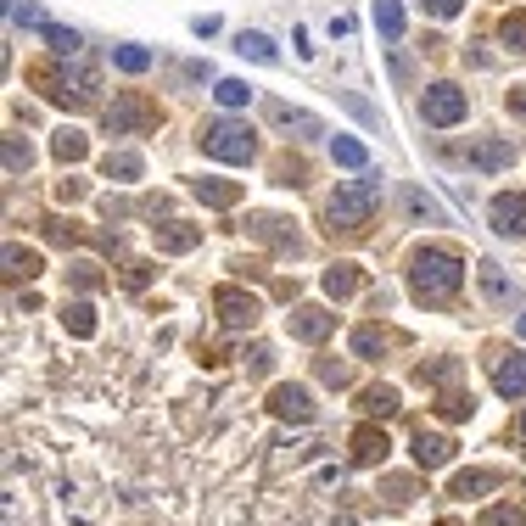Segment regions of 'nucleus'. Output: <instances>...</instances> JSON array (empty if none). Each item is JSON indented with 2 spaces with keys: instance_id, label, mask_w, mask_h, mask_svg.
Listing matches in <instances>:
<instances>
[{
  "instance_id": "obj_48",
  "label": "nucleus",
  "mask_w": 526,
  "mask_h": 526,
  "mask_svg": "<svg viewBox=\"0 0 526 526\" xmlns=\"http://www.w3.org/2000/svg\"><path fill=\"white\" fill-rule=\"evenodd\" d=\"M521 336H526V313H521Z\"/></svg>"
},
{
  "instance_id": "obj_41",
  "label": "nucleus",
  "mask_w": 526,
  "mask_h": 526,
  "mask_svg": "<svg viewBox=\"0 0 526 526\" xmlns=\"http://www.w3.org/2000/svg\"><path fill=\"white\" fill-rule=\"evenodd\" d=\"M320 381H325V387H347V364H336V359H320Z\"/></svg>"
},
{
  "instance_id": "obj_2",
  "label": "nucleus",
  "mask_w": 526,
  "mask_h": 526,
  "mask_svg": "<svg viewBox=\"0 0 526 526\" xmlns=\"http://www.w3.org/2000/svg\"><path fill=\"white\" fill-rule=\"evenodd\" d=\"M375 196H381V185H375V180H347V185H336V196L325 202L330 236H364V224L375 219Z\"/></svg>"
},
{
  "instance_id": "obj_27",
  "label": "nucleus",
  "mask_w": 526,
  "mask_h": 526,
  "mask_svg": "<svg viewBox=\"0 0 526 526\" xmlns=\"http://www.w3.org/2000/svg\"><path fill=\"white\" fill-rule=\"evenodd\" d=\"M51 152H56L62 163H79L84 152H90V140H84L79 129H56V140H51Z\"/></svg>"
},
{
  "instance_id": "obj_31",
  "label": "nucleus",
  "mask_w": 526,
  "mask_h": 526,
  "mask_svg": "<svg viewBox=\"0 0 526 526\" xmlns=\"http://www.w3.org/2000/svg\"><path fill=\"white\" fill-rule=\"evenodd\" d=\"M213 96H219V107H246V101H252V84H246V79H219Z\"/></svg>"
},
{
  "instance_id": "obj_30",
  "label": "nucleus",
  "mask_w": 526,
  "mask_h": 526,
  "mask_svg": "<svg viewBox=\"0 0 526 526\" xmlns=\"http://www.w3.org/2000/svg\"><path fill=\"white\" fill-rule=\"evenodd\" d=\"M46 46H51V51L62 56V62H73V56L84 51V39H79L73 29H56V23H51V29H46Z\"/></svg>"
},
{
  "instance_id": "obj_24",
  "label": "nucleus",
  "mask_w": 526,
  "mask_h": 526,
  "mask_svg": "<svg viewBox=\"0 0 526 526\" xmlns=\"http://www.w3.org/2000/svg\"><path fill=\"white\" fill-rule=\"evenodd\" d=\"M34 275H39V252L6 246V280H34Z\"/></svg>"
},
{
  "instance_id": "obj_42",
  "label": "nucleus",
  "mask_w": 526,
  "mask_h": 526,
  "mask_svg": "<svg viewBox=\"0 0 526 526\" xmlns=\"http://www.w3.org/2000/svg\"><path fill=\"white\" fill-rule=\"evenodd\" d=\"M146 280H152V263H123V286L129 291H140Z\"/></svg>"
},
{
  "instance_id": "obj_32",
  "label": "nucleus",
  "mask_w": 526,
  "mask_h": 526,
  "mask_svg": "<svg viewBox=\"0 0 526 526\" xmlns=\"http://www.w3.org/2000/svg\"><path fill=\"white\" fill-rule=\"evenodd\" d=\"M113 62L123 73H146V68H152V51H146V46H113Z\"/></svg>"
},
{
  "instance_id": "obj_25",
  "label": "nucleus",
  "mask_w": 526,
  "mask_h": 526,
  "mask_svg": "<svg viewBox=\"0 0 526 526\" xmlns=\"http://www.w3.org/2000/svg\"><path fill=\"white\" fill-rule=\"evenodd\" d=\"M330 157L342 163V168H364V163H370L364 140H353V135H336V140H330Z\"/></svg>"
},
{
  "instance_id": "obj_14",
  "label": "nucleus",
  "mask_w": 526,
  "mask_h": 526,
  "mask_svg": "<svg viewBox=\"0 0 526 526\" xmlns=\"http://www.w3.org/2000/svg\"><path fill=\"white\" fill-rule=\"evenodd\" d=\"M29 79L39 84V96H46V101H62V107H68V90H73L68 68H56V62H34V68H29Z\"/></svg>"
},
{
  "instance_id": "obj_12",
  "label": "nucleus",
  "mask_w": 526,
  "mask_h": 526,
  "mask_svg": "<svg viewBox=\"0 0 526 526\" xmlns=\"http://www.w3.org/2000/svg\"><path fill=\"white\" fill-rule=\"evenodd\" d=\"M191 196H196L202 207H236V202L246 196V185H241V180H213V174H207V180H191Z\"/></svg>"
},
{
  "instance_id": "obj_6",
  "label": "nucleus",
  "mask_w": 526,
  "mask_h": 526,
  "mask_svg": "<svg viewBox=\"0 0 526 526\" xmlns=\"http://www.w3.org/2000/svg\"><path fill=\"white\" fill-rule=\"evenodd\" d=\"M213 308H219V320L230 330H252V325H258V313H263V303L252 297V291H241V286H219L213 291Z\"/></svg>"
},
{
  "instance_id": "obj_7",
  "label": "nucleus",
  "mask_w": 526,
  "mask_h": 526,
  "mask_svg": "<svg viewBox=\"0 0 526 526\" xmlns=\"http://www.w3.org/2000/svg\"><path fill=\"white\" fill-rule=\"evenodd\" d=\"M269 414H280V420H297V426H308L313 420V392L308 387H275L269 392Z\"/></svg>"
},
{
  "instance_id": "obj_28",
  "label": "nucleus",
  "mask_w": 526,
  "mask_h": 526,
  "mask_svg": "<svg viewBox=\"0 0 526 526\" xmlns=\"http://www.w3.org/2000/svg\"><path fill=\"white\" fill-rule=\"evenodd\" d=\"M62 325H68L73 336H96V308L90 303H68L62 308Z\"/></svg>"
},
{
  "instance_id": "obj_1",
  "label": "nucleus",
  "mask_w": 526,
  "mask_h": 526,
  "mask_svg": "<svg viewBox=\"0 0 526 526\" xmlns=\"http://www.w3.org/2000/svg\"><path fill=\"white\" fill-rule=\"evenodd\" d=\"M409 286L420 303H448L465 286V263H459L454 246H420L409 258Z\"/></svg>"
},
{
  "instance_id": "obj_21",
  "label": "nucleus",
  "mask_w": 526,
  "mask_h": 526,
  "mask_svg": "<svg viewBox=\"0 0 526 526\" xmlns=\"http://www.w3.org/2000/svg\"><path fill=\"white\" fill-rule=\"evenodd\" d=\"M488 488H498V471H459L448 493H454V498H481Z\"/></svg>"
},
{
  "instance_id": "obj_26",
  "label": "nucleus",
  "mask_w": 526,
  "mask_h": 526,
  "mask_svg": "<svg viewBox=\"0 0 526 526\" xmlns=\"http://www.w3.org/2000/svg\"><path fill=\"white\" fill-rule=\"evenodd\" d=\"M481 291H488L493 303H515V286L504 280V269H498V263H481Z\"/></svg>"
},
{
  "instance_id": "obj_15",
  "label": "nucleus",
  "mask_w": 526,
  "mask_h": 526,
  "mask_svg": "<svg viewBox=\"0 0 526 526\" xmlns=\"http://www.w3.org/2000/svg\"><path fill=\"white\" fill-rule=\"evenodd\" d=\"M387 454H392V443H387L381 426H359L353 431V465H381Z\"/></svg>"
},
{
  "instance_id": "obj_47",
  "label": "nucleus",
  "mask_w": 526,
  "mask_h": 526,
  "mask_svg": "<svg viewBox=\"0 0 526 526\" xmlns=\"http://www.w3.org/2000/svg\"><path fill=\"white\" fill-rule=\"evenodd\" d=\"M510 113H521V118H526V96H510Z\"/></svg>"
},
{
  "instance_id": "obj_3",
  "label": "nucleus",
  "mask_w": 526,
  "mask_h": 526,
  "mask_svg": "<svg viewBox=\"0 0 526 526\" xmlns=\"http://www.w3.org/2000/svg\"><path fill=\"white\" fill-rule=\"evenodd\" d=\"M196 140H202V152L219 157V163H252V157H258V135H252L241 118H213V123H202Z\"/></svg>"
},
{
  "instance_id": "obj_35",
  "label": "nucleus",
  "mask_w": 526,
  "mask_h": 526,
  "mask_svg": "<svg viewBox=\"0 0 526 526\" xmlns=\"http://www.w3.org/2000/svg\"><path fill=\"white\" fill-rule=\"evenodd\" d=\"M29 163H34V152H29V140H23V135H6V174H23Z\"/></svg>"
},
{
  "instance_id": "obj_40",
  "label": "nucleus",
  "mask_w": 526,
  "mask_h": 526,
  "mask_svg": "<svg viewBox=\"0 0 526 526\" xmlns=\"http://www.w3.org/2000/svg\"><path fill=\"white\" fill-rule=\"evenodd\" d=\"M46 241H56V246H68V241H79V230H73L68 219H46Z\"/></svg>"
},
{
  "instance_id": "obj_8",
  "label": "nucleus",
  "mask_w": 526,
  "mask_h": 526,
  "mask_svg": "<svg viewBox=\"0 0 526 526\" xmlns=\"http://www.w3.org/2000/svg\"><path fill=\"white\" fill-rule=\"evenodd\" d=\"M291 336H297V342H325V336L336 330V313L330 308H313V303H303V308H291Z\"/></svg>"
},
{
  "instance_id": "obj_16",
  "label": "nucleus",
  "mask_w": 526,
  "mask_h": 526,
  "mask_svg": "<svg viewBox=\"0 0 526 526\" xmlns=\"http://www.w3.org/2000/svg\"><path fill=\"white\" fill-rule=\"evenodd\" d=\"M269 123H280V129H297V140L325 135V123H320V118H313V113H297V107H286V101H269Z\"/></svg>"
},
{
  "instance_id": "obj_43",
  "label": "nucleus",
  "mask_w": 526,
  "mask_h": 526,
  "mask_svg": "<svg viewBox=\"0 0 526 526\" xmlns=\"http://www.w3.org/2000/svg\"><path fill=\"white\" fill-rule=\"evenodd\" d=\"M420 6H426L431 17H459V6H465V0H420Z\"/></svg>"
},
{
  "instance_id": "obj_18",
  "label": "nucleus",
  "mask_w": 526,
  "mask_h": 526,
  "mask_svg": "<svg viewBox=\"0 0 526 526\" xmlns=\"http://www.w3.org/2000/svg\"><path fill=\"white\" fill-rule=\"evenodd\" d=\"M465 157H471V168H510L515 163V146L510 140H476Z\"/></svg>"
},
{
  "instance_id": "obj_22",
  "label": "nucleus",
  "mask_w": 526,
  "mask_h": 526,
  "mask_svg": "<svg viewBox=\"0 0 526 526\" xmlns=\"http://www.w3.org/2000/svg\"><path fill=\"white\" fill-rule=\"evenodd\" d=\"M140 157L135 152H107V157H101V174H107V180H118V185H129V180H140Z\"/></svg>"
},
{
  "instance_id": "obj_33",
  "label": "nucleus",
  "mask_w": 526,
  "mask_h": 526,
  "mask_svg": "<svg viewBox=\"0 0 526 526\" xmlns=\"http://www.w3.org/2000/svg\"><path fill=\"white\" fill-rule=\"evenodd\" d=\"M498 39H504L510 51H526V12H510V17H504V23H498Z\"/></svg>"
},
{
  "instance_id": "obj_11",
  "label": "nucleus",
  "mask_w": 526,
  "mask_h": 526,
  "mask_svg": "<svg viewBox=\"0 0 526 526\" xmlns=\"http://www.w3.org/2000/svg\"><path fill=\"white\" fill-rule=\"evenodd\" d=\"M258 241H269V246H280V252H303V241H297V230H291V219H280V213H258L246 224Z\"/></svg>"
},
{
  "instance_id": "obj_9",
  "label": "nucleus",
  "mask_w": 526,
  "mask_h": 526,
  "mask_svg": "<svg viewBox=\"0 0 526 526\" xmlns=\"http://www.w3.org/2000/svg\"><path fill=\"white\" fill-rule=\"evenodd\" d=\"M488 219H493L498 236H526V196L498 191V196H493V207H488Z\"/></svg>"
},
{
  "instance_id": "obj_46",
  "label": "nucleus",
  "mask_w": 526,
  "mask_h": 526,
  "mask_svg": "<svg viewBox=\"0 0 526 526\" xmlns=\"http://www.w3.org/2000/svg\"><path fill=\"white\" fill-rule=\"evenodd\" d=\"M409 207H414V213H426V219L437 213V202H431V196H420V191H409Z\"/></svg>"
},
{
  "instance_id": "obj_20",
  "label": "nucleus",
  "mask_w": 526,
  "mask_h": 526,
  "mask_svg": "<svg viewBox=\"0 0 526 526\" xmlns=\"http://www.w3.org/2000/svg\"><path fill=\"white\" fill-rule=\"evenodd\" d=\"M359 409H364L370 420L397 414V387H364V392H359Z\"/></svg>"
},
{
  "instance_id": "obj_5",
  "label": "nucleus",
  "mask_w": 526,
  "mask_h": 526,
  "mask_svg": "<svg viewBox=\"0 0 526 526\" xmlns=\"http://www.w3.org/2000/svg\"><path fill=\"white\" fill-rule=\"evenodd\" d=\"M471 113V96L459 90V84H431L426 96H420V118L431 123V129H448V123H459Z\"/></svg>"
},
{
  "instance_id": "obj_23",
  "label": "nucleus",
  "mask_w": 526,
  "mask_h": 526,
  "mask_svg": "<svg viewBox=\"0 0 526 526\" xmlns=\"http://www.w3.org/2000/svg\"><path fill=\"white\" fill-rule=\"evenodd\" d=\"M387 342H392V330H381V325H359L353 330V353H359V359H381Z\"/></svg>"
},
{
  "instance_id": "obj_38",
  "label": "nucleus",
  "mask_w": 526,
  "mask_h": 526,
  "mask_svg": "<svg viewBox=\"0 0 526 526\" xmlns=\"http://www.w3.org/2000/svg\"><path fill=\"white\" fill-rule=\"evenodd\" d=\"M73 286H79V291H96V286H101V269H96L90 258H79V263H73Z\"/></svg>"
},
{
  "instance_id": "obj_39",
  "label": "nucleus",
  "mask_w": 526,
  "mask_h": 526,
  "mask_svg": "<svg viewBox=\"0 0 526 526\" xmlns=\"http://www.w3.org/2000/svg\"><path fill=\"white\" fill-rule=\"evenodd\" d=\"M12 23H23V29H39V34L51 29V23H46V12H39V6H12Z\"/></svg>"
},
{
  "instance_id": "obj_19",
  "label": "nucleus",
  "mask_w": 526,
  "mask_h": 526,
  "mask_svg": "<svg viewBox=\"0 0 526 526\" xmlns=\"http://www.w3.org/2000/svg\"><path fill=\"white\" fill-rule=\"evenodd\" d=\"M152 230H157V246L163 252H191L202 241V224H180V219L174 224H152Z\"/></svg>"
},
{
  "instance_id": "obj_45",
  "label": "nucleus",
  "mask_w": 526,
  "mask_h": 526,
  "mask_svg": "<svg viewBox=\"0 0 526 526\" xmlns=\"http://www.w3.org/2000/svg\"><path fill=\"white\" fill-rule=\"evenodd\" d=\"M246 364L263 375V370H269V347H246Z\"/></svg>"
},
{
  "instance_id": "obj_34",
  "label": "nucleus",
  "mask_w": 526,
  "mask_h": 526,
  "mask_svg": "<svg viewBox=\"0 0 526 526\" xmlns=\"http://www.w3.org/2000/svg\"><path fill=\"white\" fill-rule=\"evenodd\" d=\"M476 526H526V510H521V504H493Z\"/></svg>"
},
{
  "instance_id": "obj_13",
  "label": "nucleus",
  "mask_w": 526,
  "mask_h": 526,
  "mask_svg": "<svg viewBox=\"0 0 526 526\" xmlns=\"http://www.w3.org/2000/svg\"><path fill=\"white\" fill-rule=\"evenodd\" d=\"M493 392L498 397H526V353H510V359L493 364Z\"/></svg>"
},
{
  "instance_id": "obj_29",
  "label": "nucleus",
  "mask_w": 526,
  "mask_h": 526,
  "mask_svg": "<svg viewBox=\"0 0 526 526\" xmlns=\"http://www.w3.org/2000/svg\"><path fill=\"white\" fill-rule=\"evenodd\" d=\"M375 29L387 39H397L404 34V6H397V0H375Z\"/></svg>"
},
{
  "instance_id": "obj_36",
  "label": "nucleus",
  "mask_w": 526,
  "mask_h": 526,
  "mask_svg": "<svg viewBox=\"0 0 526 526\" xmlns=\"http://www.w3.org/2000/svg\"><path fill=\"white\" fill-rule=\"evenodd\" d=\"M236 51L252 56V62H275V46H269V34H241V39H236Z\"/></svg>"
},
{
  "instance_id": "obj_37",
  "label": "nucleus",
  "mask_w": 526,
  "mask_h": 526,
  "mask_svg": "<svg viewBox=\"0 0 526 526\" xmlns=\"http://www.w3.org/2000/svg\"><path fill=\"white\" fill-rule=\"evenodd\" d=\"M437 409H443V420H471L476 397H465V392H448V397H443V404H437Z\"/></svg>"
},
{
  "instance_id": "obj_4",
  "label": "nucleus",
  "mask_w": 526,
  "mask_h": 526,
  "mask_svg": "<svg viewBox=\"0 0 526 526\" xmlns=\"http://www.w3.org/2000/svg\"><path fill=\"white\" fill-rule=\"evenodd\" d=\"M157 123H163V107L152 96H140V90L113 96V107H107V129L113 135H152Z\"/></svg>"
},
{
  "instance_id": "obj_44",
  "label": "nucleus",
  "mask_w": 526,
  "mask_h": 526,
  "mask_svg": "<svg viewBox=\"0 0 526 526\" xmlns=\"http://www.w3.org/2000/svg\"><path fill=\"white\" fill-rule=\"evenodd\" d=\"M56 196H62V202H79V196H84V185H79V180H62V185H56Z\"/></svg>"
},
{
  "instance_id": "obj_17",
  "label": "nucleus",
  "mask_w": 526,
  "mask_h": 526,
  "mask_svg": "<svg viewBox=\"0 0 526 526\" xmlns=\"http://www.w3.org/2000/svg\"><path fill=\"white\" fill-rule=\"evenodd\" d=\"M320 286H325V297H336V303H342V297H353V291L364 286V275H359V263H330Z\"/></svg>"
},
{
  "instance_id": "obj_10",
  "label": "nucleus",
  "mask_w": 526,
  "mask_h": 526,
  "mask_svg": "<svg viewBox=\"0 0 526 526\" xmlns=\"http://www.w3.org/2000/svg\"><path fill=\"white\" fill-rule=\"evenodd\" d=\"M448 459H454V437L426 431V426L414 431V465H420V471H437V465H448Z\"/></svg>"
}]
</instances>
